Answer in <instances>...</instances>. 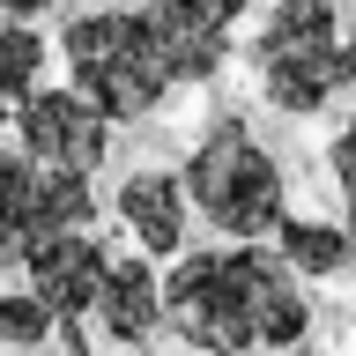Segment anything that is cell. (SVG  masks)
Here are the masks:
<instances>
[{"label": "cell", "instance_id": "15", "mask_svg": "<svg viewBox=\"0 0 356 356\" xmlns=\"http://www.w3.org/2000/svg\"><path fill=\"white\" fill-rule=\"evenodd\" d=\"M52 356H89V341H82V319H60V349Z\"/></svg>", "mask_w": 356, "mask_h": 356}, {"label": "cell", "instance_id": "1", "mask_svg": "<svg viewBox=\"0 0 356 356\" xmlns=\"http://www.w3.org/2000/svg\"><path fill=\"white\" fill-rule=\"evenodd\" d=\"M163 319L208 356H289L312 334V305L297 275L252 238L216 252H178L163 275Z\"/></svg>", "mask_w": 356, "mask_h": 356}, {"label": "cell", "instance_id": "5", "mask_svg": "<svg viewBox=\"0 0 356 356\" xmlns=\"http://www.w3.org/2000/svg\"><path fill=\"white\" fill-rule=\"evenodd\" d=\"M89 216H97L89 178L44 171L22 149H0V260H22L38 238H60V230H89Z\"/></svg>", "mask_w": 356, "mask_h": 356}, {"label": "cell", "instance_id": "16", "mask_svg": "<svg viewBox=\"0 0 356 356\" xmlns=\"http://www.w3.org/2000/svg\"><path fill=\"white\" fill-rule=\"evenodd\" d=\"M8 8V22H30V15H44V8H60V0H0Z\"/></svg>", "mask_w": 356, "mask_h": 356}, {"label": "cell", "instance_id": "6", "mask_svg": "<svg viewBox=\"0 0 356 356\" xmlns=\"http://www.w3.org/2000/svg\"><path fill=\"white\" fill-rule=\"evenodd\" d=\"M15 134H22V156H30V163L74 171V178H89L104 163V149H111V119L89 104L74 82L67 89H30L22 111H15Z\"/></svg>", "mask_w": 356, "mask_h": 356}, {"label": "cell", "instance_id": "11", "mask_svg": "<svg viewBox=\"0 0 356 356\" xmlns=\"http://www.w3.org/2000/svg\"><path fill=\"white\" fill-rule=\"evenodd\" d=\"M178 15V30L208 52V60H230V38H238V22H245V8L252 0H163Z\"/></svg>", "mask_w": 356, "mask_h": 356}, {"label": "cell", "instance_id": "14", "mask_svg": "<svg viewBox=\"0 0 356 356\" xmlns=\"http://www.w3.org/2000/svg\"><path fill=\"white\" fill-rule=\"evenodd\" d=\"M334 186H341V208H349V238H356V111L334 134Z\"/></svg>", "mask_w": 356, "mask_h": 356}, {"label": "cell", "instance_id": "9", "mask_svg": "<svg viewBox=\"0 0 356 356\" xmlns=\"http://www.w3.org/2000/svg\"><path fill=\"white\" fill-rule=\"evenodd\" d=\"M89 312L104 319L111 341H134V349H141V341L163 327V275H156V260H141V252H134V260H111Z\"/></svg>", "mask_w": 356, "mask_h": 356}, {"label": "cell", "instance_id": "12", "mask_svg": "<svg viewBox=\"0 0 356 356\" xmlns=\"http://www.w3.org/2000/svg\"><path fill=\"white\" fill-rule=\"evenodd\" d=\"M38 67H44V38L30 22H0V97L22 104L38 89Z\"/></svg>", "mask_w": 356, "mask_h": 356}, {"label": "cell", "instance_id": "8", "mask_svg": "<svg viewBox=\"0 0 356 356\" xmlns=\"http://www.w3.org/2000/svg\"><path fill=\"white\" fill-rule=\"evenodd\" d=\"M119 222L134 230L141 260H178L186 252V186L163 171H134L119 186Z\"/></svg>", "mask_w": 356, "mask_h": 356}, {"label": "cell", "instance_id": "4", "mask_svg": "<svg viewBox=\"0 0 356 356\" xmlns=\"http://www.w3.org/2000/svg\"><path fill=\"white\" fill-rule=\"evenodd\" d=\"M260 97L289 119H312L341 89V8L334 0H275L252 30Z\"/></svg>", "mask_w": 356, "mask_h": 356}, {"label": "cell", "instance_id": "10", "mask_svg": "<svg viewBox=\"0 0 356 356\" xmlns=\"http://www.w3.org/2000/svg\"><path fill=\"white\" fill-rule=\"evenodd\" d=\"M275 238H282V267H289V275H312V282H334V275H349V260H356V238L334 230V222L282 216Z\"/></svg>", "mask_w": 356, "mask_h": 356}, {"label": "cell", "instance_id": "2", "mask_svg": "<svg viewBox=\"0 0 356 356\" xmlns=\"http://www.w3.org/2000/svg\"><path fill=\"white\" fill-rule=\"evenodd\" d=\"M60 52H67L74 89L104 111L111 127H119V119H149L178 82H208V74L222 67V60H208V52L178 30V15L163 8V0L74 15L67 38H60Z\"/></svg>", "mask_w": 356, "mask_h": 356}, {"label": "cell", "instance_id": "18", "mask_svg": "<svg viewBox=\"0 0 356 356\" xmlns=\"http://www.w3.org/2000/svg\"><path fill=\"white\" fill-rule=\"evenodd\" d=\"M0 127H8V97H0Z\"/></svg>", "mask_w": 356, "mask_h": 356}, {"label": "cell", "instance_id": "7", "mask_svg": "<svg viewBox=\"0 0 356 356\" xmlns=\"http://www.w3.org/2000/svg\"><path fill=\"white\" fill-rule=\"evenodd\" d=\"M104 267L111 252L89 230H60V238H38L22 252V275H30V297H38L52 319H82L97 305V289H104Z\"/></svg>", "mask_w": 356, "mask_h": 356}, {"label": "cell", "instance_id": "3", "mask_svg": "<svg viewBox=\"0 0 356 356\" xmlns=\"http://www.w3.org/2000/svg\"><path fill=\"white\" fill-rule=\"evenodd\" d=\"M178 186L208 216V230H222V238H275V222L289 216L282 163L245 134V119H216L200 134V149L186 156Z\"/></svg>", "mask_w": 356, "mask_h": 356}, {"label": "cell", "instance_id": "17", "mask_svg": "<svg viewBox=\"0 0 356 356\" xmlns=\"http://www.w3.org/2000/svg\"><path fill=\"white\" fill-rule=\"evenodd\" d=\"M341 89H356V30H341Z\"/></svg>", "mask_w": 356, "mask_h": 356}, {"label": "cell", "instance_id": "13", "mask_svg": "<svg viewBox=\"0 0 356 356\" xmlns=\"http://www.w3.org/2000/svg\"><path fill=\"white\" fill-rule=\"evenodd\" d=\"M52 334H60V319H52L30 289H8V297H0V349H44Z\"/></svg>", "mask_w": 356, "mask_h": 356}]
</instances>
